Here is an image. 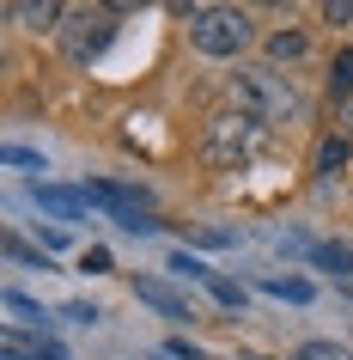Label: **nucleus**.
<instances>
[{
    "label": "nucleus",
    "instance_id": "1",
    "mask_svg": "<svg viewBox=\"0 0 353 360\" xmlns=\"http://www.w3.org/2000/svg\"><path fill=\"white\" fill-rule=\"evenodd\" d=\"M232 110L274 129V122H305V98L293 92V79L280 68H238L232 74Z\"/></svg>",
    "mask_w": 353,
    "mask_h": 360
},
{
    "label": "nucleus",
    "instance_id": "2",
    "mask_svg": "<svg viewBox=\"0 0 353 360\" xmlns=\"http://www.w3.org/2000/svg\"><path fill=\"white\" fill-rule=\"evenodd\" d=\"M189 19V43L201 49L207 61H232L250 49V37H256V25H250V13L244 6H177Z\"/></svg>",
    "mask_w": 353,
    "mask_h": 360
},
{
    "label": "nucleus",
    "instance_id": "3",
    "mask_svg": "<svg viewBox=\"0 0 353 360\" xmlns=\"http://www.w3.org/2000/svg\"><path fill=\"white\" fill-rule=\"evenodd\" d=\"M262 141H268V129H262L256 116H244V110H220V116H207V122H201V159L213 171L250 165V159L262 153Z\"/></svg>",
    "mask_w": 353,
    "mask_h": 360
},
{
    "label": "nucleus",
    "instance_id": "4",
    "mask_svg": "<svg viewBox=\"0 0 353 360\" xmlns=\"http://www.w3.org/2000/svg\"><path fill=\"white\" fill-rule=\"evenodd\" d=\"M116 37V13L110 6H74L67 25H61V56L74 61V68H92Z\"/></svg>",
    "mask_w": 353,
    "mask_h": 360
},
{
    "label": "nucleus",
    "instance_id": "5",
    "mask_svg": "<svg viewBox=\"0 0 353 360\" xmlns=\"http://www.w3.org/2000/svg\"><path fill=\"white\" fill-rule=\"evenodd\" d=\"M134 300L152 305V311H159V318H171V323H189V318H195V311H189V300H177L159 275H134Z\"/></svg>",
    "mask_w": 353,
    "mask_h": 360
},
{
    "label": "nucleus",
    "instance_id": "6",
    "mask_svg": "<svg viewBox=\"0 0 353 360\" xmlns=\"http://www.w3.org/2000/svg\"><path fill=\"white\" fill-rule=\"evenodd\" d=\"M347 159H353V141L329 129L323 141H317V153H311V171H317V184H335V177L347 171Z\"/></svg>",
    "mask_w": 353,
    "mask_h": 360
},
{
    "label": "nucleus",
    "instance_id": "7",
    "mask_svg": "<svg viewBox=\"0 0 353 360\" xmlns=\"http://www.w3.org/2000/svg\"><path fill=\"white\" fill-rule=\"evenodd\" d=\"M6 19H19L25 31H55V37H61L67 6H55V0H13V6H6Z\"/></svg>",
    "mask_w": 353,
    "mask_h": 360
},
{
    "label": "nucleus",
    "instance_id": "8",
    "mask_svg": "<svg viewBox=\"0 0 353 360\" xmlns=\"http://www.w3.org/2000/svg\"><path fill=\"white\" fill-rule=\"evenodd\" d=\"M268 68H298V61L311 56V37L305 31H293V25H280V31H268Z\"/></svg>",
    "mask_w": 353,
    "mask_h": 360
},
{
    "label": "nucleus",
    "instance_id": "9",
    "mask_svg": "<svg viewBox=\"0 0 353 360\" xmlns=\"http://www.w3.org/2000/svg\"><path fill=\"white\" fill-rule=\"evenodd\" d=\"M31 195H37V208H49L55 220H79V208H86V190H55V184H31Z\"/></svg>",
    "mask_w": 353,
    "mask_h": 360
},
{
    "label": "nucleus",
    "instance_id": "10",
    "mask_svg": "<svg viewBox=\"0 0 353 360\" xmlns=\"http://www.w3.org/2000/svg\"><path fill=\"white\" fill-rule=\"evenodd\" d=\"M311 257H317L323 269H329L335 281H347V287H353V245H317Z\"/></svg>",
    "mask_w": 353,
    "mask_h": 360
},
{
    "label": "nucleus",
    "instance_id": "11",
    "mask_svg": "<svg viewBox=\"0 0 353 360\" xmlns=\"http://www.w3.org/2000/svg\"><path fill=\"white\" fill-rule=\"evenodd\" d=\"M329 98H335V104H347V98H353V49H341V56L329 61Z\"/></svg>",
    "mask_w": 353,
    "mask_h": 360
},
{
    "label": "nucleus",
    "instance_id": "12",
    "mask_svg": "<svg viewBox=\"0 0 353 360\" xmlns=\"http://www.w3.org/2000/svg\"><path fill=\"white\" fill-rule=\"evenodd\" d=\"M262 293H274V300H293V305H305L317 293L311 281H298V275H268V281H262Z\"/></svg>",
    "mask_w": 353,
    "mask_h": 360
},
{
    "label": "nucleus",
    "instance_id": "13",
    "mask_svg": "<svg viewBox=\"0 0 353 360\" xmlns=\"http://www.w3.org/2000/svg\"><path fill=\"white\" fill-rule=\"evenodd\" d=\"M0 165H13V171H43V153H37V147H19V141H6V147H0Z\"/></svg>",
    "mask_w": 353,
    "mask_h": 360
},
{
    "label": "nucleus",
    "instance_id": "14",
    "mask_svg": "<svg viewBox=\"0 0 353 360\" xmlns=\"http://www.w3.org/2000/svg\"><path fill=\"white\" fill-rule=\"evenodd\" d=\"M6 257H13V263H25V269H49V257H43L37 245H25L19 232H6Z\"/></svg>",
    "mask_w": 353,
    "mask_h": 360
},
{
    "label": "nucleus",
    "instance_id": "15",
    "mask_svg": "<svg viewBox=\"0 0 353 360\" xmlns=\"http://www.w3.org/2000/svg\"><path fill=\"white\" fill-rule=\"evenodd\" d=\"M0 360H37V336H19V330H6V336H0Z\"/></svg>",
    "mask_w": 353,
    "mask_h": 360
},
{
    "label": "nucleus",
    "instance_id": "16",
    "mask_svg": "<svg viewBox=\"0 0 353 360\" xmlns=\"http://www.w3.org/2000/svg\"><path fill=\"white\" fill-rule=\"evenodd\" d=\"M0 305H6L13 318H31V323H43V305H37V300H25L19 287H6V293H0Z\"/></svg>",
    "mask_w": 353,
    "mask_h": 360
},
{
    "label": "nucleus",
    "instance_id": "17",
    "mask_svg": "<svg viewBox=\"0 0 353 360\" xmlns=\"http://www.w3.org/2000/svg\"><path fill=\"white\" fill-rule=\"evenodd\" d=\"M171 275H189V281H207L213 269H207L201 257H189V250H171Z\"/></svg>",
    "mask_w": 353,
    "mask_h": 360
},
{
    "label": "nucleus",
    "instance_id": "18",
    "mask_svg": "<svg viewBox=\"0 0 353 360\" xmlns=\"http://www.w3.org/2000/svg\"><path fill=\"white\" fill-rule=\"evenodd\" d=\"M298 360H347V348H335V342H305Z\"/></svg>",
    "mask_w": 353,
    "mask_h": 360
},
{
    "label": "nucleus",
    "instance_id": "19",
    "mask_svg": "<svg viewBox=\"0 0 353 360\" xmlns=\"http://www.w3.org/2000/svg\"><path fill=\"white\" fill-rule=\"evenodd\" d=\"M79 269H86V275H110V250H104V245H92L86 257H79Z\"/></svg>",
    "mask_w": 353,
    "mask_h": 360
},
{
    "label": "nucleus",
    "instance_id": "20",
    "mask_svg": "<svg viewBox=\"0 0 353 360\" xmlns=\"http://www.w3.org/2000/svg\"><path fill=\"white\" fill-rule=\"evenodd\" d=\"M207 287H213V300H220V305H244V287L220 281V275H207Z\"/></svg>",
    "mask_w": 353,
    "mask_h": 360
},
{
    "label": "nucleus",
    "instance_id": "21",
    "mask_svg": "<svg viewBox=\"0 0 353 360\" xmlns=\"http://www.w3.org/2000/svg\"><path fill=\"white\" fill-rule=\"evenodd\" d=\"M323 19H329V25H353V0H329Z\"/></svg>",
    "mask_w": 353,
    "mask_h": 360
},
{
    "label": "nucleus",
    "instance_id": "22",
    "mask_svg": "<svg viewBox=\"0 0 353 360\" xmlns=\"http://www.w3.org/2000/svg\"><path fill=\"white\" fill-rule=\"evenodd\" d=\"M61 318H74V323H98V318H104V311H98V305H86V300H74V305H67V311H61Z\"/></svg>",
    "mask_w": 353,
    "mask_h": 360
},
{
    "label": "nucleus",
    "instance_id": "23",
    "mask_svg": "<svg viewBox=\"0 0 353 360\" xmlns=\"http://www.w3.org/2000/svg\"><path fill=\"white\" fill-rule=\"evenodd\" d=\"M195 245H207V250H220V245H232V232H220V226H201V232H195Z\"/></svg>",
    "mask_w": 353,
    "mask_h": 360
},
{
    "label": "nucleus",
    "instance_id": "24",
    "mask_svg": "<svg viewBox=\"0 0 353 360\" xmlns=\"http://www.w3.org/2000/svg\"><path fill=\"white\" fill-rule=\"evenodd\" d=\"M335 134H347V141H353V98H347V104H335Z\"/></svg>",
    "mask_w": 353,
    "mask_h": 360
},
{
    "label": "nucleus",
    "instance_id": "25",
    "mask_svg": "<svg viewBox=\"0 0 353 360\" xmlns=\"http://www.w3.org/2000/svg\"><path fill=\"white\" fill-rule=\"evenodd\" d=\"M37 360H67V348H61V342H49V336H37Z\"/></svg>",
    "mask_w": 353,
    "mask_h": 360
}]
</instances>
